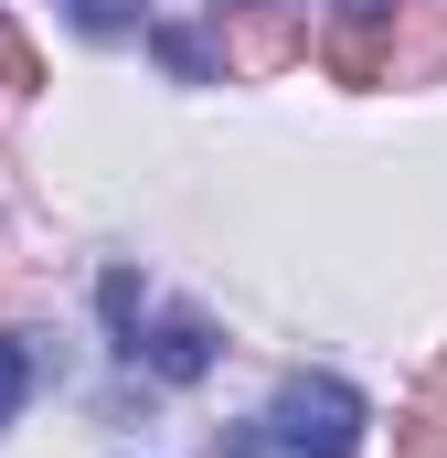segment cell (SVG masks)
I'll list each match as a JSON object with an SVG mask.
<instances>
[{
	"label": "cell",
	"instance_id": "1",
	"mask_svg": "<svg viewBox=\"0 0 447 458\" xmlns=\"http://www.w3.org/2000/svg\"><path fill=\"white\" fill-rule=\"evenodd\" d=\"M266 427H277V458H351L373 416H362V394H351L341 373H288Z\"/></svg>",
	"mask_w": 447,
	"mask_h": 458
},
{
	"label": "cell",
	"instance_id": "2",
	"mask_svg": "<svg viewBox=\"0 0 447 458\" xmlns=\"http://www.w3.org/2000/svg\"><path fill=\"white\" fill-rule=\"evenodd\" d=\"M299 43H309V21H299L288 0H234V21H224V64H234L245 86H256V75H277Z\"/></svg>",
	"mask_w": 447,
	"mask_h": 458
},
{
	"label": "cell",
	"instance_id": "3",
	"mask_svg": "<svg viewBox=\"0 0 447 458\" xmlns=\"http://www.w3.org/2000/svg\"><path fill=\"white\" fill-rule=\"evenodd\" d=\"M128 352H139L160 384H192V373H214V320H203V310H160L149 342H128Z\"/></svg>",
	"mask_w": 447,
	"mask_h": 458
},
{
	"label": "cell",
	"instance_id": "4",
	"mask_svg": "<svg viewBox=\"0 0 447 458\" xmlns=\"http://www.w3.org/2000/svg\"><path fill=\"white\" fill-rule=\"evenodd\" d=\"M320 64H331L341 86H384V75H394V54H384V32H373V11H341L331 32H320Z\"/></svg>",
	"mask_w": 447,
	"mask_h": 458
},
{
	"label": "cell",
	"instance_id": "5",
	"mask_svg": "<svg viewBox=\"0 0 447 458\" xmlns=\"http://www.w3.org/2000/svg\"><path fill=\"white\" fill-rule=\"evenodd\" d=\"M394 21H405L394 86H437V75H447V0H394Z\"/></svg>",
	"mask_w": 447,
	"mask_h": 458
},
{
	"label": "cell",
	"instance_id": "6",
	"mask_svg": "<svg viewBox=\"0 0 447 458\" xmlns=\"http://www.w3.org/2000/svg\"><path fill=\"white\" fill-rule=\"evenodd\" d=\"M0 97H11V107H21V97H43V54H32L11 21H0Z\"/></svg>",
	"mask_w": 447,
	"mask_h": 458
},
{
	"label": "cell",
	"instance_id": "7",
	"mask_svg": "<svg viewBox=\"0 0 447 458\" xmlns=\"http://www.w3.org/2000/svg\"><path fill=\"white\" fill-rule=\"evenodd\" d=\"M149 43H160V64H171L181 86H203V75H214V54H203V32H181V21H160Z\"/></svg>",
	"mask_w": 447,
	"mask_h": 458
},
{
	"label": "cell",
	"instance_id": "8",
	"mask_svg": "<svg viewBox=\"0 0 447 458\" xmlns=\"http://www.w3.org/2000/svg\"><path fill=\"white\" fill-rule=\"evenodd\" d=\"M394 458H447V416H437V405L394 416Z\"/></svg>",
	"mask_w": 447,
	"mask_h": 458
},
{
	"label": "cell",
	"instance_id": "9",
	"mask_svg": "<svg viewBox=\"0 0 447 458\" xmlns=\"http://www.w3.org/2000/svg\"><path fill=\"white\" fill-rule=\"evenodd\" d=\"M21 394H32V352H21V342H0V427L21 416Z\"/></svg>",
	"mask_w": 447,
	"mask_h": 458
},
{
	"label": "cell",
	"instance_id": "10",
	"mask_svg": "<svg viewBox=\"0 0 447 458\" xmlns=\"http://www.w3.org/2000/svg\"><path fill=\"white\" fill-rule=\"evenodd\" d=\"M75 21L107 43V32H128V21H139V0H75Z\"/></svg>",
	"mask_w": 447,
	"mask_h": 458
},
{
	"label": "cell",
	"instance_id": "11",
	"mask_svg": "<svg viewBox=\"0 0 447 458\" xmlns=\"http://www.w3.org/2000/svg\"><path fill=\"white\" fill-rule=\"evenodd\" d=\"M203 458H266V437H245V427H214V437H203Z\"/></svg>",
	"mask_w": 447,
	"mask_h": 458
},
{
	"label": "cell",
	"instance_id": "12",
	"mask_svg": "<svg viewBox=\"0 0 447 458\" xmlns=\"http://www.w3.org/2000/svg\"><path fill=\"white\" fill-rule=\"evenodd\" d=\"M426 405H447V352H437V362H426Z\"/></svg>",
	"mask_w": 447,
	"mask_h": 458
},
{
	"label": "cell",
	"instance_id": "13",
	"mask_svg": "<svg viewBox=\"0 0 447 458\" xmlns=\"http://www.w3.org/2000/svg\"><path fill=\"white\" fill-rule=\"evenodd\" d=\"M341 11H373V21H384V11H394V0H341Z\"/></svg>",
	"mask_w": 447,
	"mask_h": 458
}]
</instances>
